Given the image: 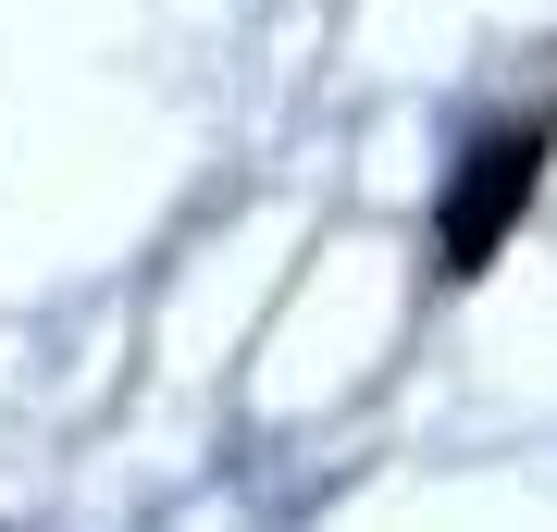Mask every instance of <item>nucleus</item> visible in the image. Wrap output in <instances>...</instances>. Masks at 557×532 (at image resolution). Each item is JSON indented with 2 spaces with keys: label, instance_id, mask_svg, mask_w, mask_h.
<instances>
[{
  "label": "nucleus",
  "instance_id": "f257e3e1",
  "mask_svg": "<svg viewBox=\"0 0 557 532\" xmlns=\"http://www.w3.org/2000/svg\"><path fill=\"white\" fill-rule=\"evenodd\" d=\"M533 186H545V124H496V137H483V149L446 174V198H434V273H446V285H471L483 260L520 236Z\"/></svg>",
  "mask_w": 557,
  "mask_h": 532
}]
</instances>
